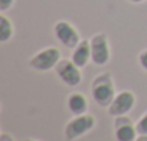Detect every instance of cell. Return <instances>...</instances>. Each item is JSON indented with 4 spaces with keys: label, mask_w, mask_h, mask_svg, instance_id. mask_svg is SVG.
I'll use <instances>...</instances> for the list:
<instances>
[{
    "label": "cell",
    "mask_w": 147,
    "mask_h": 141,
    "mask_svg": "<svg viewBox=\"0 0 147 141\" xmlns=\"http://www.w3.org/2000/svg\"><path fill=\"white\" fill-rule=\"evenodd\" d=\"M136 141H147V135H138L136 138Z\"/></svg>",
    "instance_id": "2e32d148"
},
{
    "label": "cell",
    "mask_w": 147,
    "mask_h": 141,
    "mask_svg": "<svg viewBox=\"0 0 147 141\" xmlns=\"http://www.w3.org/2000/svg\"><path fill=\"white\" fill-rule=\"evenodd\" d=\"M68 109L74 115H82L88 111V99L81 92H72L68 97Z\"/></svg>",
    "instance_id": "30bf717a"
},
{
    "label": "cell",
    "mask_w": 147,
    "mask_h": 141,
    "mask_svg": "<svg viewBox=\"0 0 147 141\" xmlns=\"http://www.w3.org/2000/svg\"><path fill=\"white\" fill-rule=\"evenodd\" d=\"M15 35V26L6 15H0V42L7 43Z\"/></svg>",
    "instance_id": "8fae6325"
},
{
    "label": "cell",
    "mask_w": 147,
    "mask_h": 141,
    "mask_svg": "<svg viewBox=\"0 0 147 141\" xmlns=\"http://www.w3.org/2000/svg\"><path fill=\"white\" fill-rule=\"evenodd\" d=\"M61 59V50L58 48L49 46L35 53L29 59V66L35 70H39V72H48V70L55 69Z\"/></svg>",
    "instance_id": "3957f363"
},
{
    "label": "cell",
    "mask_w": 147,
    "mask_h": 141,
    "mask_svg": "<svg viewBox=\"0 0 147 141\" xmlns=\"http://www.w3.org/2000/svg\"><path fill=\"white\" fill-rule=\"evenodd\" d=\"M71 59H72L74 63H75L77 66H80L81 69L91 62V43H90L88 39H81L78 46L74 49Z\"/></svg>",
    "instance_id": "9c48e42d"
},
{
    "label": "cell",
    "mask_w": 147,
    "mask_h": 141,
    "mask_svg": "<svg viewBox=\"0 0 147 141\" xmlns=\"http://www.w3.org/2000/svg\"><path fill=\"white\" fill-rule=\"evenodd\" d=\"M15 5V0H0V12H6Z\"/></svg>",
    "instance_id": "5bb4252c"
},
{
    "label": "cell",
    "mask_w": 147,
    "mask_h": 141,
    "mask_svg": "<svg viewBox=\"0 0 147 141\" xmlns=\"http://www.w3.org/2000/svg\"><path fill=\"white\" fill-rule=\"evenodd\" d=\"M138 62H140L141 68L147 72V49H144V50L140 52V55H138Z\"/></svg>",
    "instance_id": "4fadbf2b"
},
{
    "label": "cell",
    "mask_w": 147,
    "mask_h": 141,
    "mask_svg": "<svg viewBox=\"0 0 147 141\" xmlns=\"http://www.w3.org/2000/svg\"><path fill=\"white\" fill-rule=\"evenodd\" d=\"M91 43V60L97 66H104L110 62L111 58V48L110 40L105 33H97L90 39Z\"/></svg>",
    "instance_id": "277c9868"
},
{
    "label": "cell",
    "mask_w": 147,
    "mask_h": 141,
    "mask_svg": "<svg viewBox=\"0 0 147 141\" xmlns=\"http://www.w3.org/2000/svg\"><path fill=\"white\" fill-rule=\"evenodd\" d=\"M136 130L138 135H147V112L140 117V120L136 122Z\"/></svg>",
    "instance_id": "7c38bea8"
},
{
    "label": "cell",
    "mask_w": 147,
    "mask_h": 141,
    "mask_svg": "<svg viewBox=\"0 0 147 141\" xmlns=\"http://www.w3.org/2000/svg\"><path fill=\"white\" fill-rule=\"evenodd\" d=\"M114 132H115L117 141H136V138L138 137V132L136 130V124L127 115L115 117Z\"/></svg>",
    "instance_id": "ba28073f"
},
{
    "label": "cell",
    "mask_w": 147,
    "mask_h": 141,
    "mask_svg": "<svg viewBox=\"0 0 147 141\" xmlns=\"http://www.w3.org/2000/svg\"><path fill=\"white\" fill-rule=\"evenodd\" d=\"M53 35L59 43H62L68 49H75L81 42V36L77 28L66 20H59L53 26Z\"/></svg>",
    "instance_id": "8992f818"
},
{
    "label": "cell",
    "mask_w": 147,
    "mask_h": 141,
    "mask_svg": "<svg viewBox=\"0 0 147 141\" xmlns=\"http://www.w3.org/2000/svg\"><path fill=\"white\" fill-rule=\"evenodd\" d=\"M136 105V95L131 91H121L115 95L114 101L108 107V114L111 117H120V115H127Z\"/></svg>",
    "instance_id": "52a82bcc"
},
{
    "label": "cell",
    "mask_w": 147,
    "mask_h": 141,
    "mask_svg": "<svg viewBox=\"0 0 147 141\" xmlns=\"http://www.w3.org/2000/svg\"><path fill=\"white\" fill-rule=\"evenodd\" d=\"M0 141H15V138H13L10 134L3 132V134H2V137H0Z\"/></svg>",
    "instance_id": "9a60e30c"
},
{
    "label": "cell",
    "mask_w": 147,
    "mask_h": 141,
    "mask_svg": "<svg viewBox=\"0 0 147 141\" xmlns=\"http://www.w3.org/2000/svg\"><path fill=\"white\" fill-rule=\"evenodd\" d=\"M128 2H131V3H143V2H146V0H128Z\"/></svg>",
    "instance_id": "e0dca14e"
},
{
    "label": "cell",
    "mask_w": 147,
    "mask_h": 141,
    "mask_svg": "<svg viewBox=\"0 0 147 141\" xmlns=\"http://www.w3.org/2000/svg\"><path fill=\"white\" fill-rule=\"evenodd\" d=\"M95 117L91 114H82V115H75L72 120H69L65 125V138L68 141L78 140L80 137H84L87 132L95 128Z\"/></svg>",
    "instance_id": "7a4b0ae2"
},
{
    "label": "cell",
    "mask_w": 147,
    "mask_h": 141,
    "mask_svg": "<svg viewBox=\"0 0 147 141\" xmlns=\"http://www.w3.org/2000/svg\"><path fill=\"white\" fill-rule=\"evenodd\" d=\"M92 98L97 105L108 108L115 98V85L111 72H102L92 81Z\"/></svg>",
    "instance_id": "6da1fadb"
},
{
    "label": "cell",
    "mask_w": 147,
    "mask_h": 141,
    "mask_svg": "<svg viewBox=\"0 0 147 141\" xmlns=\"http://www.w3.org/2000/svg\"><path fill=\"white\" fill-rule=\"evenodd\" d=\"M55 72L59 79L68 87H78L82 82L81 68L72 62V59H61L55 66Z\"/></svg>",
    "instance_id": "5b68a950"
},
{
    "label": "cell",
    "mask_w": 147,
    "mask_h": 141,
    "mask_svg": "<svg viewBox=\"0 0 147 141\" xmlns=\"http://www.w3.org/2000/svg\"><path fill=\"white\" fill-rule=\"evenodd\" d=\"M25 141H39V140H32V138H28V140H25Z\"/></svg>",
    "instance_id": "ac0fdd59"
}]
</instances>
